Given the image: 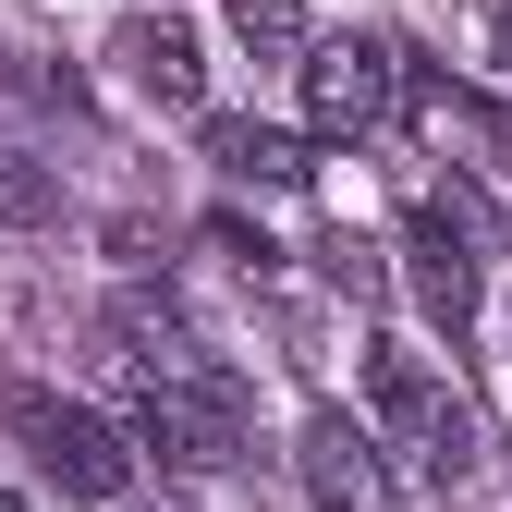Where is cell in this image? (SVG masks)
Wrapping results in <instances>:
<instances>
[{"label":"cell","instance_id":"obj_1","mask_svg":"<svg viewBox=\"0 0 512 512\" xmlns=\"http://www.w3.org/2000/svg\"><path fill=\"white\" fill-rule=\"evenodd\" d=\"M110 391H122V439H135L147 464L220 476L244 452V391H232V366H208V354H183L159 378H110Z\"/></svg>","mask_w":512,"mask_h":512},{"label":"cell","instance_id":"obj_2","mask_svg":"<svg viewBox=\"0 0 512 512\" xmlns=\"http://www.w3.org/2000/svg\"><path fill=\"white\" fill-rule=\"evenodd\" d=\"M366 427H378V452H403L427 488H464L476 452H488V439H476V403L427 354H391V342L366 354Z\"/></svg>","mask_w":512,"mask_h":512},{"label":"cell","instance_id":"obj_3","mask_svg":"<svg viewBox=\"0 0 512 512\" xmlns=\"http://www.w3.org/2000/svg\"><path fill=\"white\" fill-rule=\"evenodd\" d=\"M0 415L25 427V452L74 488V500H122L135 488V439H122V415H98V403H61V391H0Z\"/></svg>","mask_w":512,"mask_h":512},{"label":"cell","instance_id":"obj_4","mask_svg":"<svg viewBox=\"0 0 512 512\" xmlns=\"http://www.w3.org/2000/svg\"><path fill=\"white\" fill-rule=\"evenodd\" d=\"M293 86H305V135L354 147V135H378V122L403 110V49L391 37H317Z\"/></svg>","mask_w":512,"mask_h":512},{"label":"cell","instance_id":"obj_5","mask_svg":"<svg viewBox=\"0 0 512 512\" xmlns=\"http://www.w3.org/2000/svg\"><path fill=\"white\" fill-rule=\"evenodd\" d=\"M293 476H305L317 512H403L391 500V464H378V427H354V415H305Z\"/></svg>","mask_w":512,"mask_h":512},{"label":"cell","instance_id":"obj_6","mask_svg":"<svg viewBox=\"0 0 512 512\" xmlns=\"http://www.w3.org/2000/svg\"><path fill=\"white\" fill-rule=\"evenodd\" d=\"M403 281H415V305H427L439 342L476 330V244L452 232V208H415V220H403Z\"/></svg>","mask_w":512,"mask_h":512},{"label":"cell","instance_id":"obj_7","mask_svg":"<svg viewBox=\"0 0 512 512\" xmlns=\"http://www.w3.org/2000/svg\"><path fill=\"white\" fill-rule=\"evenodd\" d=\"M196 135H208V171L220 183H256V196H305V183H317L305 135H281V122H256V110H208Z\"/></svg>","mask_w":512,"mask_h":512},{"label":"cell","instance_id":"obj_8","mask_svg":"<svg viewBox=\"0 0 512 512\" xmlns=\"http://www.w3.org/2000/svg\"><path fill=\"white\" fill-rule=\"evenodd\" d=\"M122 61H135V86H147L159 110H196V122H208V61H196V37H183L171 13H147L135 37H122Z\"/></svg>","mask_w":512,"mask_h":512},{"label":"cell","instance_id":"obj_9","mask_svg":"<svg viewBox=\"0 0 512 512\" xmlns=\"http://www.w3.org/2000/svg\"><path fill=\"white\" fill-rule=\"evenodd\" d=\"M220 13H232V37L256 49V61H293V74H305V0H220Z\"/></svg>","mask_w":512,"mask_h":512},{"label":"cell","instance_id":"obj_10","mask_svg":"<svg viewBox=\"0 0 512 512\" xmlns=\"http://www.w3.org/2000/svg\"><path fill=\"white\" fill-rule=\"evenodd\" d=\"M49 208H61V183H49V159H25L13 135H0V220L25 232V220H49Z\"/></svg>","mask_w":512,"mask_h":512},{"label":"cell","instance_id":"obj_11","mask_svg":"<svg viewBox=\"0 0 512 512\" xmlns=\"http://www.w3.org/2000/svg\"><path fill=\"white\" fill-rule=\"evenodd\" d=\"M208 244H220V256H232V269H269V256H281V244H269V232H256V220H232V208H220V220H208Z\"/></svg>","mask_w":512,"mask_h":512},{"label":"cell","instance_id":"obj_12","mask_svg":"<svg viewBox=\"0 0 512 512\" xmlns=\"http://www.w3.org/2000/svg\"><path fill=\"white\" fill-rule=\"evenodd\" d=\"M488 49H500V74H512V13H500V37H488Z\"/></svg>","mask_w":512,"mask_h":512},{"label":"cell","instance_id":"obj_13","mask_svg":"<svg viewBox=\"0 0 512 512\" xmlns=\"http://www.w3.org/2000/svg\"><path fill=\"white\" fill-rule=\"evenodd\" d=\"M0 512H25V500H13V488H0Z\"/></svg>","mask_w":512,"mask_h":512}]
</instances>
